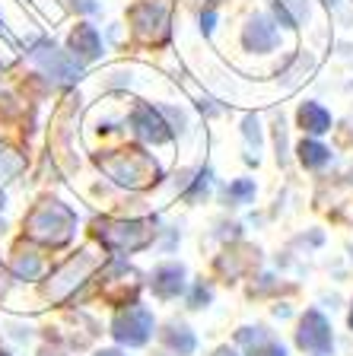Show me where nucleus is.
I'll return each mask as SVG.
<instances>
[{"label": "nucleus", "instance_id": "obj_10", "mask_svg": "<svg viewBox=\"0 0 353 356\" xmlns=\"http://www.w3.org/2000/svg\"><path fill=\"white\" fill-rule=\"evenodd\" d=\"M36 58L42 60L45 70H52V76H61V80H77L80 76V67L70 64L54 44H42V51H36Z\"/></svg>", "mask_w": 353, "mask_h": 356}, {"label": "nucleus", "instance_id": "obj_6", "mask_svg": "<svg viewBox=\"0 0 353 356\" xmlns=\"http://www.w3.org/2000/svg\"><path fill=\"white\" fill-rule=\"evenodd\" d=\"M93 267H96V261L89 258L86 252H83L80 258L67 261V264L61 267L58 274H54L52 286H48V296H52V299H64L67 293H74V289L80 286V283L89 277V270H93Z\"/></svg>", "mask_w": 353, "mask_h": 356}, {"label": "nucleus", "instance_id": "obj_16", "mask_svg": "<svg viewBox=\"0 0 353 356\" xmlns=\"http://www.w3.org/2000/svg\"><path fill=\"white\" fill-rule=\"evenodd\" d=\"M38 270H42V261H38L36 254H26V252H22L19 258H16V277H22V280H32Z\"/></svg>", "mask_w": 353, "mask_h": 356}, {"label": "nucleus", "instance_id": "obj_5", "mask_svg": "<svg viewBox=\"0 0 353 356\" xmlns=\"http://www.w3.org/2000/svg\"><path fill=\"white\" fill-rule=\"evenodd\" d=\"M296 343L302 350H309V353H331L334 341H331V327L324 321L322 312H306V318H302L299 331H296Z\"/></svg>", "mask_w": 353, "mask_h": 356}, {"label": "nucleus", "instance_id": "obj_19", "mask_svg": "<svg viewBox=\"0 0 353 356\" xmlns=\"http://www.w3.org/2000/svg\"><path fill=\"white\" fill-rule=\"evenodd\" d=\"M210 299V293H207L204 286H198V293H194V305H201V302H207Z\"/></svg>", "mask_w": 353, "mask_h": 356}, {"label": "nucleus", "instance_id": "obj_8", "mask_svg": "<svg viewBox=\"0 0 353 356\" xmlns=\"http://www.w3.org/2000/svg\"><path fill=\"white\" fill-rule=\"evenodd\" d=\"M131 121H134V127H137V134L143 137V140L162 143V140H169V137H172L169 124L159 118V111H156L153 105H137Z\"/></svg>", "mask_w": 353, "mask_h": 356}, {"label": "nucleus", "instance_id": "obj_22", "mask_svg": "<svg viewBox=\"0 0 353 356\" xmlns=\"http://www.w3.org/2000/svg\"><path fill=\"white\" fill-rule=\"evenodd\" d=\"M96 356H121L118 350H102V353H96Z\"/></svg>", "mask_w": 353, "mask_h": 356}, {"label": "nucleus", "instance_id": "obj_2", "mask_svg": "<svg viewBox=\"0 0 353 356\" xmlns=\"http://www.w3.org/2000/svg\"><path fill=\"white\" fill-rule=\"evenodd\" d=\"M29 236H36L38 242H48V245L67 242V238L74 236V213L64 204H58V200L42 204L29 216Z\"/></svg>", "mask_w": 353, "mask_h": 356}, {"label": "nucleus", "instance_id": "obj_17", "mask_svg": "<svg viewBox=\"0 0 353 356\" xmlns=\"http://www.w3.org/2000/svg\"><path fill=\"white\" fill-rule=\"evenodd\" d=\"M255 194V181H235L229 185V197H251Z\"/></svg>", "mask_w": 353, "mask_h": 356}, {"label": "nucleus", "instance_id": "obj_24", "mask_svg": "<svg viewBox=\"0 0 353 356\" xmlns=\"http://www.w3.org/2000/svg\"><path fill=\"white\" fill-rule=\"evenodd\" d=\"M350 327H353V312H350Z\"/></svg>", "mask_w": 353, "mask_h": 356}, {"label": "nucleus", "instance_id": "obj_11", "mask_svg": "<svg viewBox=\"0 0 353 356\" xmlns=\"http://www.w3.org/2000/svg\"><path fill=\"white\" fill-rule=\"evenodd\" d=\"M245 44H249L251 51H271L274 44H277V29H274L265 16H258V19H251L249 29H245Z\"/></svg>", "mask_w": 353, "mask_h": 356}, {"label": "nucleus", "instance_id": "obj_12", "mask_svg": "<svg viewBox=\"0 0 353 356\" xmlns=\"http://www.w3.org/2000/svg\"><path fill=\"white\" fill-rule=\"evenodd\" d=\"M70 48H74V54H80L83 60L99 58V51H102V44H99V32L93 29V26H77L74 35H70Z\"/></svg>", "mask_w": 353, "mask_h": 356}, {"label": "nucleus", "instance_id": "obj_4", "mask_svg": "<svg viewBox=\"0 0 353 356\" xmlns=\"http://www.w3.org/2000/svg\"><path fill=\"white\" fill-rule=\"evenodd\" d=\"M111 334H115L121 343H127V347H140V343H147V337L153 334V315H150L147 309H140V305H131V309L115 315Z\"/></svg>", "mask_w": 353, "mask_h": 356}, {"label": "nucleus", "instance_id": "obj_13", "mask_svg": "<svg viewBox=\"0 0 353 356\" xmlns=\"http://www.w3.org/2000/svg\"><path fill=\"white\" fill-rule=\"evenodd\" d=\"M299 127L309 134H324V131H331V115L318 102H306L299 108Z\"/></svg>", "mask_w": 353, "mask_h": 356}, {"label": "nucleus", "instance_id": "obj_21", "mask_svg": "<svg viewBox=\"0 0 353 356\" xmlns=\"http://www.w3.org/2000/svg\"><path fill=\"white\" fill-rule=\"evenodd\" d=\"M214 356H235V353H233V350H229V347H220Z\"/></svg>", "mask_w": 353, "mask_h": 356}, {"label": "nucleus", "instance_id": "obj_23", "mask_svg": "<svg viewBox=\"0 0 353 356\" xmlns=\"http://www.w3.org/2000/svg\"><path fill=\"white\" fill-rule=\"evenodd\" d=\"M42 356H61V353H42Z\"/></svg>", "mask_w": 353, "mask_h": 356}, {"label": "nucleus", "instance_id": "obj_9", "mask_svg": "<svg viewBox=\"0 0 353 356\" xmlns=\"http://www.w3.org/2000/svg\"><path fill=\"white\" fill-rule=\"evenodd\" d=\"M185 289V270L178 264H162L153 274V293L159 299H172Z\"/></svg>", "mask_w": 353, "mask_h": 356}, {"label": "nucleus", "instance_id": "obj_1", "mask_svg": "<svg viewBox=\"0 0 353 356\" xmlns=\"http://www.w3.org/2000/svg\"><path fill=\"white\" fill-rule=\"evenodd\" d=\"M99 165L115 178L118 185H131V188L147 185L150 178L156 175V163L147 153H140V149H118V153L105 156V159L99 156Z\"/></svg>", "mask_w": 353, "mask_h": 356}, {"label": "nucleus", "instance_id": "obj_14", "mask_svg": "<svg viewBox=\"0 0 353 356\" xmlns=\"http://www.w3.org/2000/svg\"><path fill=\"white\" fill-rule=\"evenodd\" d=\"M299 159H302V165H309V169H318V165H324L328 159H331V149L322 147L318 140H302V143H299Z\"/></svg>", "mask_w": 353, "mask_h": 356}, {"label": "nucleus", "instance_id": "obj_20", "mask_svg": "<svg viewBox=\"0 0 353 356\" xmlns=\"http://www.w3.org/2000/svg\"><path fill=\"white\" fill-rule=\"evenodd\" d=\"M210 29H214V13L204 16V32H210Z\"/></svg>", "mask_w": 353, "mask_h": 356}, {"label": "nucleus", "instance_id": "obj_18", "mask_svg": "<svg viewBox=\"0 0 353 356\" xmlns=\"http://www.w3.org/2000/svg\"><path fill=\"white\" fill-rule=\"evenodd\" d=\"M249 356H287V350L280 347V343H261V347H255Z\"/></svg>", "mask_w": 353, "mask_h": 356}, {"label": "nucleus", "instance_id": "obj_7", "mask_svg": "<svg viewBox=\"0 0 353 356\" xmlns=\"http://www.w3.org/2000/svg\"><path fill=\"white\" fill-rule=\"evenodd\" d=\"M131 22L140 38H162L166 35V7L153 3V0L137 3V7L131 10Z\"/></svg>", "mask_w": 353, "mask_h": 356}, {"label": "nucleus", "instance_id": "obj_3", "mask_svg": "<svg viewBox=\"0 0 353 356\" xmlns=\"http://www.w3.org/2000/svg\"><path fill=\"white\" fill-rule=\"evenodd\" d=\"M96 236L102 238L109 248L118 252H137L153 238V229L147 222H115V220H102L96 226Z\"/></svg>", "mask_w": 353, "mask_h": 356}, {"label": "nucleus", "instance_id": "obj_15", "mask_svg": "<svg viewBox=\"0 0 353 356\" xmlns=\"http://www.w3.org/2000/svg\"><path fill=\"white\" fill-rule=\"evenodd\" d=\"M166 343H169L172 350H178L182 356H188L194 350V334L188 331V327H169V331H166Z\"/></svg>", "mask_w": 353, "mask_h": 356}]
</instances>
